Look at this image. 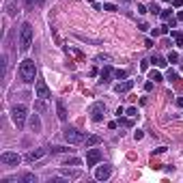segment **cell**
Here are the masks:
<instances>
[{
  "label": "cell",
  "mask_w": 183,
  "mask_h": 183,
  "mask_svg": "<svg viewBox=\"0 0 183 183\" xmlns=\"http://www.w3.org/2000/svg\"><path fill=\"white\" fill-rule=\"evenodd\" d=\"M19 80L24 84H32L37 80V65H35V60L26 58V60L19 63Z\"/></svg>",
  "instance_id": "6da1fadb"
},
{
  "label": "cell",
  "mask_w": 183,
  "mask_h": 183,
  "mask_svg": "<svg viewBox=\"0 0 183 183\" xmlns=\"http://www.w3.org/2000/svg\"><path fill=\"white\" fill-rule=\"evenodd\" d=\"M30 45H32V26L24 22L19 28V52H28Z\"/></svg>",
  "instance_id": "7a4b0ae2"
},
{
  "label": "cell",
  "mask_w": 183,
  "mask_h": 183,
  "mask_svg": "<svg viewBox=\"0 0 183 183\" xmlns=\"http://www.w3.org/2000/svg\"><path fill=\"white\" fill-rule=\"evenodd\" d=\"M26 117H28V110H26V106H24V103H17V106H13V108H11V119H13V123H15V127H17V129L24 127Z\"/></svg>",
  "instance_id": "3957f363"
},
{
  "label": "cell",
  "mask_w": 183,
  "mask_h": 183,
  "mask_svg": "<svg viewBox=\"0 0 183 183\" xmlns=\"http://www.w3.org/2000/svg\"><path fill=\"white\" fill-rule=\"evenodd\" d=\"M63 138L69 142V144H82V142L86 140V136H84V131H80L78 127H65V129H63Z\"/></svg>",
  "instance_id": "277c9868"
},
{
  "label": "cell",
  "mask_w": 183,
  "mask_h": 183,
  "mask_svg": "<svg viewBox=\"0 0 183 183\" xmlns=\"http://www.w3.org/2000/svg\"><path fill=\"white\" fill-rule=\"evenodd\" d=\"M0 164H2V166H9V168L19 166V164H22V155H17V153H13V151H5L2 155H0Z\"/></svg>",
  "instance_id": "5b68a950"
},
{
  "label": "cell",
  "mask_w": 183,
  "mask_h": 183,
  "mask_svg": "<svg viewBox=\"0 0 183 183\" xmlns=\"http://www.w3.org/2000/svg\"><path fill=\"white\" fill-rule=\"evenodd\" d=\"M88 114H90V119H93L95 123L103 121V114H106V103H103V101H95L93 106L88 108Z\"/></svg>",
  "instance_id": "8992f818"
},
{
  "label": "cell",
  "mask_w": 183,
  "mask_h": 183,
  "mask_svg": "<svg viewBox=\"0 0 183 183\" xmlns=\"http://www.w3.org/2000/svg\"><path fill=\"white\" fill-rule=\"evenodd\" d=\"M101 159H103V153L99 149H95V147L86 149V166H97Z\"/></svg>",
  "instance_id": "52a82bcc"
},
{
  "label": "cell",
  "mask_w": 183,
  "mask_h": 183,
  "mask_svg": "<svg viewBox=\"0 0 183 183\" xmlns=\"http://www.w3.org/2000/svg\"><path fill=\"white\" fill-rule=\"evenodd\" d=\"M35 93H37V97H39V99H50V97H52V93H50L48 84H45V80H37Z\"/></svg>",
  "instance_id": "ba28073f"
},
{
  "label": "cell",
  "mask_w": 183,
  "mask_h": 183,
  "mask_svg": "<svg viewBox=\"0 0 183 183\" xmlns=\"http://www.w3.org/2000/svg\"><path fill=\"white\" fill-rule=\"evenodd\" d=\"M110 177H112V166H110V164L97 166V170H95V179H97V181H108Z\"/></svg>",
  "instance_id": "9c48e42d"
},
{
  "label": "cell",
  "mask_w": 183,
  "mask_h": 183,
  "mask_svg": "<svg viewBox=\"0 0 183 183\" xmlns=\"http://www.w3.org/2000/svg\"><path fill=\"white\" fill-rule=\"evenodd\" d=\"M131 88H134V80H123V82H119L117 86H114V93L123 95V93H129Z\"/></svg>",
  "instance_id": "30bf717a"
},
{
  "label": "cell",
  "mask_w": 183,
  "mask_h": 183,
  "mask_svg": "<svg viewBox=\"0 0 183 183\" xmlns=\"http://www.w3.org/2000/svg\"><path fill=\"white\" fill-rule=\"evenodd\" d=\"M45 153H48L45 149H35V151H28L24 159H26V162H37V159H41V157H43Z\"/></svg>",
  "instance_id": "8fae6325"
},
{
  "label": "cell",
  "mask_w": 183,
  "mask_h": 183,
  "mask_svg": "<svg viewBox=\"0 0 183 183\" xmlns=\"http://www.w3.org/2000/svg\"><path fill=\"white\" fill-rule=\"evenodd\" d=\"M112 76H114V71H112V67H110V65H106L103 69H101V73H99V84H108Z\"/></svg>",
  "instance_id": "7c38bea8"
},
{
  "label": "cell",
  "mask_w": 183,
  "mask_h": 183,
  "mask_svg": "<svg viewBox=\"0 0 183 183\" xmlns=\"http://www.w3.org/2000/svg\"><path fill=\"white\" fill-rule=\"evenodd\" d=\"M5 11H7V15L15 17L17 15V0H5Z\"/></svg>",
  "instance_id": "4fadbf2b"
},
{
  "label": "cell",
  "mask_w": 183,
  "mask_h": 183,
  "mask_svg": "<svg viewBox=\"0 0 183 183\" xmlns=\"http://www.w3.org/2000/svg\"><path fill=\"white\" fill-rule=\"evenodd\" d=\"M56 114H58V119L63 123L67 121V108H65V101L63 99H56Z\"/></svg>",
  "instance_id": "5bb4252c"
},
{
  "label": "cell",
  "mask_w": 183,
  "mask_h": 183,
  "mask_svg": "<svg viewBox=\"0 0 183 183\" xmlns=\"http://www.w3.org/2000/svg\"><path fill=\"white\" fill-rule=\"evenodd\" d=\"M28 123H30V129H32L35 134H39V131H41V119H39V114H30Z\"/></svg>",
  "instance_id": "9a60e30c"
},
{
  "label": "cell",
  "mask_w": 183,
  "mask_h": 183,
  "mask_svg": "<svg viewBox=\"0 0 183 183\" xmlns=\"http://www.w3.org/2000/svg\"><path fill=\"white\" fill-rule=\"evenodd\" d=\"M60 177H65V179H80L82 172L80 170H71V168H63L60 170Z\"/></svg>",
  "instance_id": "2e32d148"
},
{
  "label": "cell",
  "mask_w": 183,
  "mask_h": 183,
  "mask_svg": "<svg viewBox=\"0 0 183 183\" xmlns=\"http://www.w3.org/2000/svg\"><path fill=\"white\" fill-rule=\"evenodd\" d=\"M151 63H153L155 67H159V69H164V67L168 65V58L159 56V54H153V56H151Z\"/></svg>",
  "instance_id": "e0dca14e"
},
{
  "label": "cell",
  "mask_w": 183,
  "mask_h": 183,
  "mask_svg": "<svg viewBox=\"0 0 183 183\" xmlns=\"http://www.w3.org/2000/svg\"><path fill=\"white\" fill-rule=\"evenodd\" d=\"M19 181H22V183H37L39 177H37L35 172H24V175H19Z\"/></svg>",
  "instance_id": "ac0fdd59"
},
{
  "label": "cell",
  "mask_w": 183,
  "mask_h": 183,
  "mask_svg": "<svg viewBox=\"0 0 183 183\" xmlns=\"http://www.w3.org/2000/svg\"><path fill=\"white\" fill-rule=\"evenodd\" d=\"M99 140H101L99 136H88V138H86L82 144H84L86 149H90V147H97V144H99Z\"/></svg>",
  "instance_id": "d6986e66"
},
{
  "label": "cell",
  "mask_w": 183,
  "mask_h": 183,
  "mask_svg": "<svg viewBox=\"0 0 183 183\" xmlns=\"http://www.w3.org/2000/svg\"><path fill=\"white\" fill-rule=\"evenodd\" d=\"M48 151H50V153H71L73 149H69V147H60V144H54V147H50Z\"/></svg>",
  "instance_id": "ffe728a7"
},
{
  "label": "cell",
  "mask_w": 183,
  "mask_h": 183,
  "mask_svg": "<svg viewBox=\"0 0 183 183\" xmlns=\"http://www.w3.org/2000/svg\"><path fill=\"white\" fill-rule=\"evenodd\" d=\"M63 166H82V159L80 157H67Z\"/></svg>",
  "instance_id": "44dd1931"
},
{
  "label": "cell",
  "mask_w": 183,
  "mask_h": 183,
  "mask_svg": "<svg viewBox=\"0 0 183 183\" xmlns=\"http://www.w3.org/2000/svg\"><path fill=\"white\" fill-rule=\"evenodd\" d=\"M149 80H153V82H162V80H164V76L159 73L157 69H153V71L149 73Z\"/></svg>",
  "instance_id": "7402d4cb"
},
{
  "label": "cell",
  "mask_w": 183,
  "mask_h": 183,
  "mask_svg": "<svg viewBox=\"0 0 183 183\" xmlns=\"http://www.w3.org/2000/svg\"><path fill=\"white\" fill-rule=\"evenodd\" d=\"M35 110H39V112H45V110H48L45 99H37V101H35Z\"/></svg>",
  "instance_id": "603a6c76"
},
{
  "label": "cell",
  "mask_w": 183,
  "mask_h": 183,
  "mask_svg": "<svg viewBox=\"0 0 183 183\" xmlns=\"http://www.w3.org/2000/svg\"><path fill=\"white\" fill-rule=\"evenodd\" d=\"M125 114H127V117H131V119H136V117H138V108L129 106V108H125Z\"/></svg>",
  "instance_id": "cb8c5ba5"
},
{
  "label": "cell",
  "mask_w": 183,
  "mask_h": 183,
  "mask_svg": "<svg viewBox=\"0 0 183 183\" xmlns=\"http://www.w3.org/2000/svg\"><path fill=\"white\" fill-rule=\"evenodd\" d=\"M149 13L159 15V13H162V9H159V5H157V2H151V5H149Z\"/></svg>",
  "instance_id": "d4e9b609"
},
{
  "label": "cell",
  "mask_w": 183,
  "mask_h": 183,
  "mask_svg": "<svg viewBox=\"0 0 183 183\" xmlns=\"http://www.w3.org/2000/svg\"><path fill=\"white\" fill-rule=\"evenodd\" d=\"M172 39L177 41V45H183V32H179V30H172Z\"/></svg>",
  "instance_id": "484cf974"
},
{
  "label": "cell",
  "mask_w": 183,
  "mask_h": 183,
  "mask_svg": "<svg viewBox=\"0 0 183 183\" xmlns=\"http://www.w3.org/2000/svg\"><path fill=\"white\" fill-rule=\"evenodd\" d=\"M114 78H117V80H127V71L125 69H117V71H114Z\"/></svg>",
  "instance_id": "4316f807"
},
{
  "label": "cell",
  "mask_w": 183,
  "mask_h": 183,
  "mask_svg": "<svg viewBox=\"0 0 183 183\" xmlns=\"http://www.w3.org/2000/svg\"><path fill=\"white\" fill-rule=\"evenodd\" d=\"M119 123H121V127H131V125H134L131 117H129V119H123V117H119Z\"/></svg>",
  "instance_id": "83f0119b"
},
{
  "label": "cell",
  "mask_w": 183,
  "mask_h": 183,
  "mask_svg": "<svg viewBox=\"0 0 183 183\" xmlns=\"http://www.w3.org/2000/svg\"><path fill=\"white\" fill-rule=\"evenodd\" d=\"M159 17H162L164 22H170V19H172V13H170V9H166V11H162V13H159Z\"/></svg>",
  "instance_id": "f1b7e54d"
},
{
  "label": "cell",
  "mask_w": 183,
  "mask_h": 183,
  "mask_svg": "<svg viewBox=\"0 0 183 183\" xmlns=\"http://www.w3.org/2000/svg\"><path fill=\"white\" fill-rule=\"evenodd\" d=\"M166 78H168V80H170V82H175V80H177V78H179V73H177V71H175V69H168V73H166Z\"/></svg>",
  "instance_id": "f546056e"
},
{
  "label": "cell",
  "mask_w": 183,
  "mask_h": 183,
  "mask_svg": "<svg viewBox=\"0 0 183 183\" xmlns=\"http://www.w3.org/2000/svg\"><path fill=\"white\" fill-rule=\"evenodd\" d=\"M0 63H2V78H5V76H7V65H9V63H7V56L0 58Z\"/></svg>",
  "instance_id": "4dcf8cb0"
},
{
  "label": "cell",
  "mask_w": 183,
  "mask_h": 183,
  "mask_svg": "<svg viewBox=\"0 0 183 183\" xmlns=\"http://www.w3.org/2000/svg\"><path fill=\"white\" fill-rule=\"evenodd\" d=\"M177 60H179V54L177 52H170L168 54V63H177Z\"/></svg>",
  "instance_id": "1f68e13d"
},
{
  "label": "cell",
  "mask_w": 183,
  "mask_h": 183,
  "mask_svg": "<svg viewBox=\"0 0 183 183\" xmlns=\"http://www.w3.org/2000/svg\"><path fill=\"white\" fill-rule=\"evenodd\" d=\"M103 11H117V5H112V2H106V5H103Z\"/></svg>",
  "instance_id": "d6a6232c"
},
{
  "label": "cell",
  "mask_w": 183,
  "mask_h": 183,
  "mask_svg": "<svg viewBox=\"0 0 183 183\" xmlns=\"http://www.w3.org/2000/svg\"><path fill=\"white\" fill-rule=\"evenodd\" d=\"M151 35H153V37H162V35H164V32H162V26H159V28H153Z\"/></svg>",
  "instance_id": "836d02e7"
},
{
  "label": "cell",
  "mask_w": 183,
  "mask_h": 183,
  "mask_svg": "<svg viewBox=\"0 0 183 183\" xmlns=\"http://www.w3.org/2000/svg\"><path fill=\"white\" fill-rule=\"evenodd\" d=\"M134 138H136V140H142V138H144V134H142L140 129H136V131H134Z\"/></svg>",
  "instance_id": "e575fe53"
},
{
  "label": "cell",
  "mask_w": 183,
  "mask_h": 183,
  "mask_svg": "<svg viewBox=\"0 0 183 183\" xmlns=\"http://www.w3.org/2000/svg\"><path fill=\"white\" fill-rule=\"evenodd\" d=\"M138 13H140V15L149 13V7H144V5H138Z\"/></svg>",
  "instance_id": "d590c367"
},
{
  "label": "cell",
  "mask_w": 183,
  "mask_h": 183,
  "mask_svg": "<svg viewBox=\"0 0 183 183\" xmlns=\"http://www.w3.org/2000/svg\"><path fill=\"white\" fill-rule=\"evenodd\" d=\"M153 84H155L153 80H149V82L144 84V90H147V93H149V90H153Z\"/></svg>",
  "instance_id": "8d00e7d4"
},
{
  "label": "cell",
  "mask_w": 183,
  "mask_h": 183,
  "mask_svg": "<svg viewBox=\"0 0 183 183\" xmlns=\"http://www.w3.org/2000/svg\"><path fill=\"white\" fill-rule=\"evenodd\" d=\"M138 30H142V32H144V30H149V24H144V22H140V24H138Z\"/></svg>",
  "instance_id": "74e56055"
},
{
  "label": "cell",
  "mask_w": 183,
  "mask_h": 183,
  "mask_svg": "<svg viewBox=\"0 0 183 183\" xmlns=\"http://www.w3.org/2000/svg\"><path fill=\"white\" fill-rule=\"evenodd\" d=\"M24 2H26V7H28V9H32V7H35V2H39V0H24Z\"/></svg>",
  "instance_id": "f35d334b"
},
{
  "label": "cell",
  "mask_w": 183,
  "mask_h": 183,
  "mask_svg": "<svg viewBox=\"0 0 183 183\" xmlns=\"http://www.w3.org/2000/svg\"><path fill=\"white\" fill-rule=\"evenodd\" d=\"M123 114H125V108L119 106V108H117V117H123Z\"/></svg>",
  "instance_id": "ab89813d"
},
{
  "label": "cell",
  "mask_w": 183,
  "mask_h": 183,
  "mask_svg": "<svg viewBox=\"0 0 183 183\" xmlns=\"http://www.w3.org/2000/svg\"><path fill=\"white\" fill-rule=\"evenodd\" d=\"M164 151H166V147H157V149L153 151V155H159V153H164Z\"/></svg>",
  "instance_id": "60d3db41"
},
{
  "label": "cell",
  "mask_w": 183,
  "mask_h": 183,
  "mask_svg": "<svg viewBox=\"0 0 183 183\" xmlns=\"http://www.w3.org/2000/svg\"><path fill=\"white\" fill-rule=\"evenodd\" d=\"M97 60H106V63H108V60H110V56H108V54H99V56H97Z\"/></svg>",
  "instance_id": "b9f144b4"
},
{
  "label": "cell",
  "mask_w": 183,
  "mask_h": 183,
  "mask_svg": "<svg viewBox=\"0 0 183 183\" xmlns=\"http://www.w3.org/2000/svg\"><path fill=\"white\" fill-rule=\"evenodd\" d=\"M117 125H119L117 121H110V123H108V127H110V129H117Z\"/></svg>",
  "instance_id": "7bdbcfd3"
},
{
  "label": "cell",
  "mask_w": 183,
  "mask_h": 183,
  "mask_svg": "<svg viewBox=\"0 0 183 183\" xmlns=\"http://www.w3.org/2000/svg\"><path fill=\"white\" fill-rule=\"evenodd\" d=\"M177 22H183V11H177Z\"/></svg>",
  "instance_id": "ee69618b"
},
{
  "label": "cell",
  "mask_w": 183,
  "mask_h": 183,
  "mask_svg": "<svg viewBox=\"0 0 183 183\" xmlns=\"http://www.w3.org/2000/svg\"><path fill=\"white\" fill-rule=\"evenodd\" d=\"M172 5H175V7H177V9H179V7H181V5H183V0H172Z\"/></svg>",
  "instance_id": "f6af8a7d"
},
{
  "label": "cell",
  "mask_w": 183,
  "mask_h": 183,
  "mask_svg": "<svg viewBox=\"0 0 183 183\" xmlns=\"http://www.w3.org/2000/svg\"><path fill=\"white\" fill-rule=\"evenodd\" d=\"M181 71H183V65H181Z\"/></svg>",
  "instance_id": "bcb514c9"
},
{
  "label": "cell",
  "mask_w": 183,
  "mask_h": 183,
  "mask_svg": "<svg viewBox=\"0 0 183 183\" xmlns=\"http://www.w3.org/2000/svg\"><path fill=\"white\" fill-rule=\"evenodd\" d=\"M166 2H170V0H166Z\"/></svg>",
  "instance_id": "7dc6e473"
}]
</instances>
